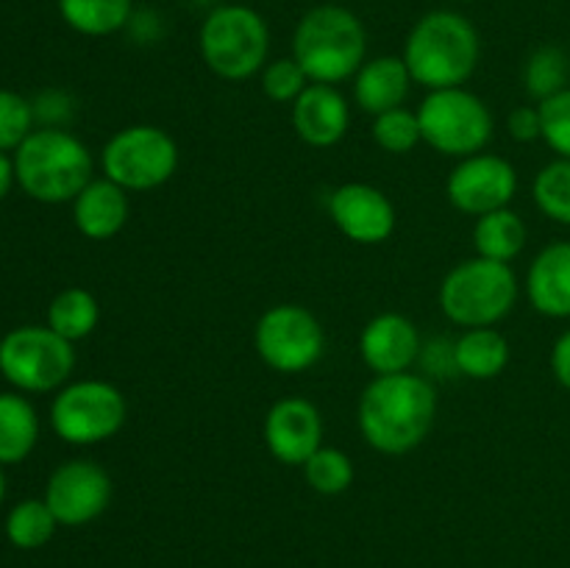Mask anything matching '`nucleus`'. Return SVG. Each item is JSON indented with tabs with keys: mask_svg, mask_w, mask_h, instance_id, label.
<instances>
[{
	"mask_svg": "<svg viewBox=\"0 0 570 568\" xmlns=\"http://www.w3.org/2000/svg\"><path fill=\"white\" fill-rule=\"evenodd\" d=\"M360 432L379 454H410L426 440L438 418V390L421 373L373 376L360 399Z\"/></svg>",
	"mask_w": 570,
	"mask_h": 568,
	"instance_id": "nucleus-1",
	"label": "nucleus"
},
{
	"mask_svg": "<svg viewBox=\"0 0 570 568\" xmlns=\"http://www.w3.org/2000/svg\"><path fill=\"white\" fill-rule=\"evenodd\" d=\"M479 33L456 11H429L412 26L404 56L412 81L434 89L462 87L479 65Z\"/></svg>",
	"mask_w": 570,
	"mask_h": 568,
	"instance_id": "nucleus-2",
	"label": "nucleus"
},
{
	"mask_svg": "<svg viewBox=\"0 0 570 568\" xmlns=\"http://www.w3.org/2000/svg\"><path fill=\"white\" fill-rule=\"evenodd\" d=\"M367 33L360 17L343 6H315L301 17L293 37V59L312 84L348 81L365 65Z\"/></svg>",
	"mask_w": 570,
	"mask_h": 568,
	"instance_id": "nucleus-3",
	"label": "nucleus"
},
{
	"mask_svg": "<svg viewBox=\"0 0 570 568\" xmlns=\"http://www.w3.org/2000/svg\"><path fill=\"white\" fill-rule=\"evenodd\" d=\"M14 176L39 204H67L92 182V156L70 131L39 128L14 150Z\"/></svg>",
	"mask_w": 570,
	"mask_h": 568,
	"instance_id": "nucleus-4",
	"label": "nucleus"
},
{
	"mask_svg": "<svg viewBox=\"0 0 570 568\" xmlns=\"http://www.w3.org/2000/svg\"><path fill=\"white\" fill-rule=\"evenodd\" d=\"M438 301L443 315L456 326H495L515 306L518 276L507 262L471 256L445 273Z\"/></svg>",
	"mask_w": 570,
	"mask_h": 568,
	"instance_id": "nucleus-5",
	"label": "nucleus"
},
{
	"mask_svg": "<svg viewBox=\"0 0 570 568\" xmlns=\"http://www.w3.org/2000/svg\"><path fill=\"white\" fill-rule=\"evenodd\" d=\"M206 67L223 81H245L265 70L271 53V31L265 17L250 6H217L206 14L198 33Z\"/></svg>",
	"mask_w": 570,
	"mask_h": 568,
	"instance_id": "nucleus-6",
	"label": "nucleus"
},
{
	"mask_svg": "<svg viewBox=\"0 0 570 568\" xmlns=\"http://www.w3.org/2000/svg\"><path fill=\"white\" fill-rule=\"evenodd\" d=\"M417 120L423 143L454 159L482 154L493 139V115L488 104L465 87L429 92L417 109Z\"/></svg>",
	"mask_w": 570,
	"mask_h": 568,
	"instance_id": "nucleus-7",
	"label": "nucleus"
},
{
	"mask_svg": "<svg viewBox=\"0 0 570 568\" xmlns=\"http://www.w3.org/2000/svg\"><path fill=\"white\" fill-rule=\"evenodd\" d=\"M100 167L106 178L128 193H145L170 182L178 170V145L159 126H126L104 145Z\"/></svg>",
	"mask_w": 570,
	"mask_h": 568,
	"instance_id": "nucleus-8",
	"label": "nucleus"
},
{
	"mask_svg": "<svg viewBox=\"0 0 570 568\" xmlns=\"http://www.w3.org/2000/svg\"><path fill=\"white\" fill-rule=\"evenodd\" d=\"M128 418V401L104 379L65 384L50 404V427L65 443L95 445L111 440Z\"/></svg>",
	"mask_w": 570,
	"mask_h": 568,
	"instance_id": "nucleus-9",
	"label": "nucleus"
},
{
	"mask_svg": "<svg viewBox=\"0 0 570 568\" xmlns=\"http://www.w3.org/2000/svg\"><path fill=\"white\" fill-rule=\"evenodd\" d=\"M72 368V343L50 326H20L0 340V373L22 393L61 390Z\"/></svg>",
	"mask_w": 570,
	"mask_h": 568,
	"instance_id": "nucleus-10",
	"label": "nucleus"
},
{
	"mask_svg": "<svg viewBox=\"0 0 570 568\" xmlns=\"http://www.w3.org/2000/svg\"><path fill=\"white\" fill-rule=\"evenodd\" d=\"M254 349L271 371L301 373L323 356L326 332L306 306L276 304L256 321Z\"/></svg>",
	"mask_w": 570,
	"mask_h": 568,
	"instance_id": "nucleus-11",
	"label": "nucleus"
},
{
	"mask_svg": "<svg viewBox=\"0 0 570 568\" xmlns=\"http://www.w3.org/2000/svg\"><path fill=\"white\" fill-rule=\"evenodd\" d=\"M518 193V173L510 159L495 154H473L456 161L445 182L451 206L462 215L482 217L488 212L504 209Z\"/></svg>",
	"mask_w": 570,
	"mask_h": 568,
	"instance_id": "nucleus-12",
	"label": "nucleus"
},
{
	"mask_svg": "<svg viewBox=\"0 0 570 568\" xmlns=\"http://www.w3.org/2000/svg\"><path fill=\"white\" fill-rule=\"evenodd\" d=\"M45 501L56 521L81 527L106 512L111 501V477L95 460H67L50 473Z\"/></svg>",
	"mask_w": 570,
	"mask_h": 568,
	"instance_id": "nucleus-13",
	"label": "nucleus"
},
{
	"mask_svg": "<svg viewBox=\"0 0 570 568\" xmlns=\"http://www.w3.org/2000/svg\"><path fill=\"white\" fill-rule=\"evenodd\" d=\"M328 217L343 237L356 245H379L393 237L395 206L379 187L365 182L340 184L328 195Z\"/></svg>",
	"mask_w": 570,
	"mask_h": 568,
	"instance_id": "nucleus-14",
	"label": "nucleus"
},
{
	"mask_svg": "<svg viewBox=\"0 0 570 568\" xmlns=\"http://www.w3.org/2000/svg\"><path fill=\"white\" fill-rule=\"evenodd\" d=\"M262 434L273 460L301 468L323 445V418L309 399L287 395L267 410Z\"/></svg>",
	"mask_w": 570,
	"mask_h": 568,
	"instance_id": "nucleus-15",
	"label": "nucleus"
},
{
	"mask_svg": "<svg viewBox=\"0 0 570 568\" xmlns=\"http://www.w3.org/2000/svg\"><path fill=\"white\" fill-rule=\"evenodd\" d=\"M360 354L376 376L404 373L421 356V332L401 312H382L362 329Z\"/></svg>",
	"mask_w": 570,
	"mask_h": 568,
	"instance_id": "nucleus-16",
	"label": "nucleus"
},
{
	"mask_svg": "<svg viewBox=\"0 0 570 568\" xmlns=\"http://www.w3.org/2000/svg\"><path fill=\"white\" fill-rule=\"evenodd\" d=\"M351 126V106L332 84H309L293 104V128L312 148H332Z\"/></svg>",
	"mask_w": 570,
	"mask_h": 568,
	"instance_id": "nucleus-17",
	"label": "nucleus"
},
{
	"mask_svg": "<svg viewBox=\"0 0 570 568\" xmlns=\"http://www.w3.org/2000/svg\"><path fill=\"white\" fill-rule=\"evenodd\" d=\"M131 215L128 189L109 178H92L72 200V221L87 239H111L126 228Z\"/></svg>",
	"mask_w": 570,
	"mask_h": 568,
	"instance_id": "nucleus-18",
	"label": "nucleus"
},
{
	"mask_svg": "<svg viewBox=\"0 0 570 568\" xmlns=\"http://www.w3.org/2000/svg\"><path fill=\"white\" fill-rule=\"evenodd\" d=\"M527 295L546 317H570V243L560 239L540 251L527 273Z\"/></svg>",
	"mask_w": 570,
	"mask_h": 568,
	"instance_id": "nucleus-19",
	"label": "nucleus"
},
{
	"mask_svg": "<svg viewBox=\"0 0 570 568\" xmlns=\"http://www.w3.org/2000/svg\"><path fill=\"white\" fill-rule=\"evenodd\" d=\"M412 84L415 81L401 56H376L367 59L354 76V100L365 115H384L404 106Z\"/></svg>",
	"mask_w": 570,
	"mask_h": 568,
	"instance_id": "nucleus-20",
	"label": "nucleus"
},
{
	"mask_svg": "<svg viewBox=\"0 0 570 568\" xmlns=\"http://www.w3.org/2000/svg\"><path fill=\"white\" fill-rule=\"evenodd\" d=\"M451 362L462 376L488 382V379L501 376L504 368L510 365V343L493 326L465 329V334L451 349Z\"/></svg>",
	"mask_w": 570,
	"mask_h": 568,
	"instance_id": "nucleus-21",
	"label": "nucleus"
},
{
	"mask_svg": "<svg viewBox=\"0 0 570 568\" xmlns=\"http://www.w3.org/2000/svg\"><path fill=\"white\" fill-rule=\"evenodd\" d=\"M39 440V418L20 393H0V466L22 462Z\"/></svg>",
	"mask_w": 570,
	"mask_h": 568,
	"instance_id": "nucleus-22",
	"label": "nucleus"
},
{
	"mask_svg": "<svg viewBox=\"0 0 570 568\" xmlns=\"http://www.w3.org/2000/svg\"><path fill=\"white\" fill-rule=\"evenodd\" d=\"M527 223L510 206L476 217V226H473V248H476V256H484V259L510 265L527 248Z\"/></svg>",
	"mask_w": 570,
	"mask_h": 568,
	"instance_id": "nucleus-23",
	"label": "nucleus"
},
{
	"mask_svg": "<svg viewBox=\"0 0 570 568\" xmlns=\"http://www.w3.org/2000/svg\"><path fill=\"white\" fill-rule=\"evenodd\" d=\"M131 0H59V14L83 37H109L131 20Z\"/></svg>",
	"mask_w": 570,
	"mask_h": 568,
	"instance_id": "nucleus-24",
	"label": "nucleus"
},
{
	"mask_svg": "<svg viewBox=\"0 0 570 568\" xmlns=\"http://www.w3.org/2000/svg\"><path fill=\"white\" fill-rule=\"evenodd\" d=\"M100 321V306L89 290L67 287L50 301L48 306V326L61 334L70 343L89 337Z\"/></svg>",
	"mask_w": 570,
	"mask_h": 568,
	"instance_id": "nucleus-25",
	"label": "nucleus"
},
{
	"mask_svg": "<svg viewBox=\"0 0 570 568\" xmlns=\"http://www.w3.org/2000/svg\"><path fill=\"white\" fill-rule=\"evenodd\" d=\"M570 78V59L562 48L557 45H543L534 50L523 67V87L532 95L538 104L549 100L551 95L568 89Z\"/></svg>",
	"mask_w": 570,
	"mask_h": 568,
	"instance_id": "nucleus-26",
	"label": "nucleus"
},
{
	"mask_svg": "<svg viewBox=\"0 0 570 568\" xmlns=\"http://www.w3.org/2000/svg\"><path fill=\"white\" fill-rule=\"evenodd\" d=\"M56 516L50 512L45 499H26L20 505L11 507L9 518H6V535L17 549H39L53 538Z\"/></svg>",
	"mask_w": 570,
	"mask_h": 568,
	"instance_id": "nucleus-27",
	"label": "nucleus"
},
{
	"mask_svg": "<svg viewBox=\"0 0 570 568\" xmlns=\"http://www.w3.org/2000/svg\"><path fill=\"white\" fill-rule=\"evenodd\" d=\"M301 468H304L306 484L321 496H340L354 484V462L343 449H334V445H321Z\"/></svg>",
	"mask_w": 570,
	"mask_h": 568,
	"instance_id": "nucleus-28",
	"label": "nucleus"
},
{
	"mask_svg": "<svg viewBox=\"0 0 570 568\" xmlns=\"http://www.w3.org/2000/svg\"><path fill=\"white\" fill-rule=\"evenodd\" d=\"M532 195L538 209L543 212L549 221L570 226V159H560L543 167V170L534 176Z\"/></svg>",
	"mask_w": 570,
	"mask_h": 568,
	"instance_id": "nucleus-29",
	"label": "nucleus"
},
{
	"mask_svg": "<svg viewBox=\"0 0 570 568\" xmlns=\"http://www.w3.org/2000/svg\"><path fill=\"white\" fill-rule=\"evenodd\" d=\"M371 134L379 148L387 150V154H410L423 143L417 111L404 109V106L373 117Z\"/></svg>",
	"mask_w": 570,
	"mask_h": 568,
	"instance_id": "nucleus-30",
	"label": "nucleus"
},
{
	"mask_svg": "<svg viewBox=\"0 0 570 568\" xmlns=\"http://www.w3.org/2000/svg\"><path fill=\"white\" fill-rule=\"evenodd\" d=\"M262 76V92L273 100V104H295V100L304 95V89L309 87V76L304 72V67L289 56V59H276L267 61Z\"/></svg>",
	"mask_w": 570,
	"mask_h": 568,
	"instance_id": "nucleus-31",
	"label": "nucleus"
},
{
	"mask_svg": "<svg viewBox=\"0 0 570 568\" xmlns=\"http://www.w3.org/2000/svg\"><path fill=\"white\" fill-rule=\"evenodd\" d=\"M33 126V106L11 89H0V154L17 150Z\"/></svg>",
	"mask_w": 570,
	"mask_h": 568,
	"instance_id": "nucleus-32",
	"label": "nucleus"
},
{
	"mask_svg": "<svg viewBox=\"0 0 570 568\" xmlns=\"http://www.w3.org/2000/svg\"><path fill=\"white\" fill-rule=\"evenodd\" d=\"M543 139L560 159H570V87L538 104Z\"/></svg>",
	"mask_w": 570,
	"mask_h": 568,
	"instance_id": "nucleus-33",
	"label": "nucleus"
},
{
	"mask_svg": "<svg viewBox=\"0 0 570 568\" xmlns=\"http://www.w3.org/2000/svg\"><path fill=\"white\" fill-rule=\"evenodd\" d=\"M507 128H510V137L515 143H534V139H543V123H540V109L538 106H518L507 117Z\"/></svg>",
	"mask_w": 570,
	"mask_h": 568,
	"instance_id": "nucleus-34",
	"label": "nucleus"
},
{
	"mask_svg": "<svg viewBox=\"0 0 570 568\" xmlns=\"http://www.w3.org/2000/svg\"><path fill=\"white\" fill-rule=\"evenodd\" d=\"M551 371L554 379L570 393V329L557 337L554 349H551Z\"/></svg>",
	"mask_w": 570,
	"mask_h": 568,
	"instance_id": "nucleus-35",
	"label": "nucleus"
},
{
	"mask_svg": "<svg viewBox=\"0 0 570 568\" xmlns=\"http://www.w3.org/2000/svg\"><path fill=\"white\" fill-rule=\"evenodd\" d=\"M14 182H17L14 159H9V156H6V154H0V200H3L6 195H9L11 184H14Z\"/></svg>",
	"mask_w": 570,
	"mask_h": 568,
	"instance_id": "nucleus-36",
	"label": "nucleus"
},
{
	"mask_svg": "<svg viewBox=\"0 0 570 568\" xmlns=\"http://www.w3.org/2000/svg\"><path fill=\"white\" fill-rule=\"evenodd\" d=\"M6 496V477H3V466H0V501H3Z\"/></svg>",
	"mask_w": 570,
	"mask_h": 568,
	"instance_id": "nucleus-37",
	"label": "nucleus"
},
{
	"mask_svg": "<svg viewBox=\"0 0 570 568\" xmlns=\"http://www.w3.org/2000/svg\"><path fill=\"white\" fill-rule=\"evenodd\" d=\"M462 3H471V0H462Z\"/></svg>",
	"mask_w": 570,
	"mask_h": 568,
	"instance_id": "nucleus-38",
	"label": "nucleus"
}]
</instances>
